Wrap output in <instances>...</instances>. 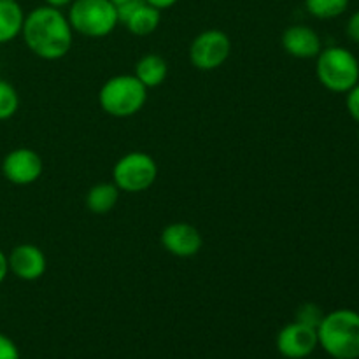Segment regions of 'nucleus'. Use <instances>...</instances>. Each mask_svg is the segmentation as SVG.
Masks as SVG:
<instances>
[{"mask_svg": "<svg viewBox=\"0 0 359 359\" xmlns=\"http://www.w3.org/2000/svg\"><path fill=\"white\" fill-rule=\"evenodd\" d=\"M21 35L35 56L48 62L63 58L72 48L74 30L62 9L41 6L25 14Z\"/></svg>", "mask_w": 359, "mask_h": 359, "instance_id": "obj_1", "label": "nucleus"}, {"mask_svg": "<svg viewBox=\"0 0 359 359\" xmlns=\"http://www.w3.org/2000/svg\"><path fill=\"white\" fill-rule=\"evenodd\" d=\"M319 347L333 359L359 358V312L337 309L318 326Z\"/></svg>", "mask_w": 359, "mask_h": 359, "instance_id": "obj_2", "label": "nucleus"}, {"mask_svg": "<svg viewBox=\"0 0 359 359\" xmlns=\"http://www.w3.org/2000/svg\"><path fill=\"white\" fill-rule=\"evenodd\" d=\"M147 102V88L133 74H119L102 84L98 104L112 118H130Z\"/></svg>", "mask_w": 359, "mask_h": 359, "instance_id": "obj_3", "label": "nucleus"}, {"mask_svg": "<svg viewBox=\"0 0 359 359\" xmlns=\"http://www.w3.org/2000/svg\"><path fill=\"white\" fill-rule=\"evenodd\" d=\"M316 76L333 93H347L359 83V60L351 49L330 46L316 56Z\"/></svg>", "mask_w": 359, "mask_h": 359, "instance_id": "obj_4", "label": "nucleus"}, {"mask_svg": "<svg viewBox=\"0 0 359 359\" xmlns=\"http://www.w3.org/2000/svg\"><path fill=\"white\" fill-rule=\"evenodd\" d=\"M67 18L74 32L90 39L107 37L119 25L118 9L111 0H74Z\"/></svg>", "mask_w": 359, "mask_h": 359, "instance_id": "obj_5", "label": "nucleus"}, {"mask_svg": "<svg viewBox=\"0 0 359 359\" xmlns=\"http://www.w3.org/2000/svg\"><path fill=\"white\" fill-rule=\"evenodd\" d=\"M158 177V165L151 154L132 151L116 161L112 168V182L119 191L140 193L149 189Z\"/></svg>", "mask_w": 359, "mask_h": 359, "instance_id": "obj_6", "label": "nucleus"}, {"mask_svg": "<svg viewBox=\"0 0 359 359\" xmlns=\"http://www.w3.org/2000/svg\"><path fill=\"white\" fill-rule=\"evenodd\" d=\"M231 53V41L224 32L205 30L193 39L189 46V62L203 72H210L223 65Z\"/></svg>", "mask_w": 359, "mask_h": 359, "instance_id": "obj_7", "label": "nucleus"}, {"mask_svg": "<svg viewBox=\"0 0 359 359\" xmlns=\"http://www.w3.org/2000/svg\"><path fill=\"white\" fill-rule=\"evenodd\" d=\"M276 346L283 358L305 359L319 347L318 330L293 321L277 333Z\"/></svg>", "mask_w": 359, "mask_h": 359, "instance_id": "obj_8", "label": "nucleus"}, {"mask_svg": "<svg viewBox=\"0 0 359 359\" xmlns=\"http://www.w3.org/2000/svg\"><path fill=\"white\" fill-rule=\"evenodd\" d=\"M42 158L30 147H18L6 154L2 161V174L11 184L28 186L42 175Z\"/></svg>", "mask_w": 359, "mask_h": 359, "instance_id": "obj_9", "label": "nucleus"}, {"mask_svg": "<svg viewBox=\"0 0 359 359\" xmlns=\"http://www.w3.org/2000/svg\"><path fill=\"white\" fill-rule=\"evenodd\" d=\"M9 272L25 283L39 280L46 273L48 262L42 249L35 244H20L7 255Z\"/></svg>", "mask_w": 359, "mask_h": 359, "instance_id": "obj_10", "label": "nucleus"}, {"mask_svg": "<svg viewBox=\"0 0 359 359\" xmlns=\"http://www.w3.org/2000/svg\"><path fill=\"white\" fill-rule=\"evenodd\" d=\"M160 242L165 251L177 258H191L198 255L203 245L200 231L189 223H172L165 226L160 235Z\"/></svg>", "mask_w": 359, "mask_h": 359, "instance_id": "obj_11", "label": "nucleus"}, {"mask_svg": "<svg viewBox=\"0 0 359 359\" xmlns=\"http://www.w3.org/2000/svg\"><path fill=\"white\" fill-rule=\"evenodd\" d=\"M283 48L287 55L300 60H311L321 53L323 42L318 32L305 25H293L284 30Z\"/></svg>", "mask_w": 359, "mask_h": 359, "instance_id": "obj_12", "label": "nucleus"}, {"mask_svg": "<svg viewBox=\"0 0 359 359\" xmlns=\"http://www.w3.org/2000/svg\"><path fill=\"white\" fill-rule=\"evenodd\" d=\"M161 21V11L156 7L149 6L146 0H140L139 6L132 11L128 18L123 21L126 28H128L130 34L139 35V37H146L151 35L153 32H156V28L160 27Z\"/></svg>", "mask_w": 359, "mask_h": 359, "instance_id": "obj_13", "label": "nucleus"}, {"mask_svg": "<svg viewBox=\"0 0 359 359\" xmlns=\"http://www.w3.org/2000/svg\"><path fill=\"white\" fill-rule=\"evenodd\" d=\"M167 74L168 65L163 56L149 53L137 62L133 76L149 90V88H158L160 84H163V81L167 79Z\"/></svg>", "mask_w": 359, "mask_h": 359, "instance_id": "obj_14", "label": "nucleus"}, {"mask_svg": "<svg viewBox=\"0 0 359 359\" xmlns=\"http://www.w3.org/2000/svg\"><path fill=\"white\" fill-rule=\"evenodd\" d=\"M25 13L16 0H0V44L14 41L21 35Z\"/></svg>", "mask_w": 359, "mask_h": 359, "instance_id": "obj_15", "label": "nucleus"}, {"mask_svg": "<svg viewBox=\"0 0 359 359\" xmlns=\"http://www.w3.org/2000/svg\"><path fill=\"white\" fill-rule=\"evenodd\" d=\"M119 189L114 182H98L86 195V207L93 214H107L119 200Z\"/></svg>", "mask_w": 359, "mask_h": 359, "instance_id": "obj_16", "label": "nucleus"}, {"mask_svg": "<svg viewBox=\"0 0 359 359\" xmlns=\"http://www.w3.org/2000/svg\"><path fill=\"white\" fill-rule=\"evenodd\" d=\"M351 0H305L309 14L318 20H335L349 9Z\"/></svg>", "mask_w": 359, "mask_h": 359, "instance_id": "obj_17", "label": "nucleus"}, {"mask_svg": "<svg viewBox=\"0 0 359 359\" xmlns=\"http://www.w3.org/2000/svg\"><path fill=\"white\" fill-rule=\"evenodd\" d=\"M20 109V95L16 88L7 81L0 79V121L13 118Z\"/></svg>", "mask_w": 359, "mask_h": 359, "instance_id": "obj_18", "label": "nucleus"}, {"mask_svg": "<svg viewBox=\"0 0 359 359\" xmlns=\"http://www.w3.org/2000/svg\"><path fill=\"white\" fill-rule=\"evenodd\" d=\"M323 318H325V312L319 307L318 304H312V302H307V304H302L300 307L297 309V314H294V321L302 323V325H307L311 328L318 330V326L321 325Z\"/></svg>", "mask_w": 359, "mask_h": 359, "instance_id": "obj_19", "label": "nucleus"}, {"mask_svg": "<svg viewBox=\"0 0 359 359\" xmlns=\"http://www.w3.org/2000/svg\"><path fill=\"white\" fill-rule=\"evenodd\" d=\"M346 107L351 118L359 123V83L346 93Z\"/></svg>", "mask_w": 359, "mask_h": 359, "instance_id": "obj_20", "label": "nucleus"}, {"mask_svg": "<svg viewBox=\"0 0 359 359\" xmlns=\"http://www.w3.org/2000/svg\"><path fill=\"white\" fill-rule=\"evenodd\" d=\"M0 359H20L18 346L4 333H0Z\"/></svg>", "mask_w": 359, "mask_h": 359, "instance_id": "obj_21", "label": "nucleus"}, {"mask_svg": "<svg viewBox=\"0 0 359 359\" xmlns=\"http://www.w3.org/2000/svg\"><path fill=\"white\" fill-rule=\"evenodd\" d=\"M346 34H347V37L351 39V41L359 44V11L351 14L349 20H347Z\"/></svg>", "mask_w": 359, "mask_h": 359, "instance_id": "obj_22", "label": "nucleus"}, {"mask_svg": "<svg viewBox=\"0 0 359 359\" xmlns=\"http://www.w3.org/2000/svg\"><path fill=\"white\" fill-rule=\"evenodd\" d=\"M146 2L149 4V6L156 7V9L165 11V9H170V7H174L179 0H146Z\"/></svg>", "mask_w": 359, "mask_h": 359, "instance_id": "obj_23", "label": "nucleus"}, {"mask_svg": "<svg viewBox=\"0 0 359 359\" xmlns=\"http://www.w3.org/2000/svg\"><path fill=\"white\" fill-rule=\"evenodd\" d=\"M7 273H9V263H7V255L0 249V284L6 280Z\"/></svg>", "mask_w": 359, "mask_h": 359, "instance_id": "obj_24", "label": "nucleus"}, {"mask_svg": "<svg viewBox=\"0 0 359 359\" xmlns=\"http://www.w3.org/2000/svg\"><path fill=\"white\" fill-rule=\"evenodd\" d=\"M46 6L56 7V9H63V7H69L74 0H44Z\"/></svg>", "mask_w": 359, "mask_h": 359, "instance_id": "obj_25", "label": "nucleus"}, {"mask_svg": "<svg viewBox=\"0 0 359 359\" xmlns=\"http://www.w3.org/2000/svg\"><path fill=\"white\" fill-rule=\"evenodd\" d=\"M112 4H114L116 7H119V6H123V4H126V2H130V0H111Z\"/></svg>", "mask_w": 359, "mask_h": 359, "instance_id": "obj_26", "label": "nucleus"}]
</instances>
